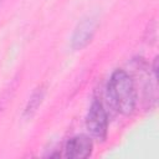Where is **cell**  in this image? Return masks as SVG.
<instances>
[{
    "label": "cell",
    "mask_w": 159,
    "mask_h": 159,
    "mask_svg": "<svg viewBox=\"0 0 159 159\" xmlns=\"http://www.w3.org/2000/svg\"><path fill=\"white\" fill-rule=\"evenodd\" d=\"M111 101L117 111L128 116L133 113L137 102V93L129 75L122 70H117L108 84Z\"/></svg>",
    "instance_id": "1"
},
{
    "label": "cell",
    "mask_w": 159,
    "mask_h": 159,
    "mask_svg": "<svg viewBox=\"0 0 159 159\" xmlns=\"http://www.w3.org/2000/svg\"><path fill=\"white\" fill-rule=\"evenodd\" d=\"M86 125H87V130L94 139L104 140L107 135L108 117H107L106 109L103 108L102 103L98 99H96L89 108Z\"/></svg>",
    "instance_id": "2"
},
{
    "label": "cell",
    "mask_w": 159,
    "mask_h": 159,
    "mask_svg": "<svg viewBox=\"0 0 159 159\" xmlns=\"http://www.w3.org/2000/svg\"><path fill=\"white\" fill-rule=\"evenodd\" d=\"M96 27H97V24L93 19H84L83 21H81L78 24V26L76 27L73 36H72L73 48L81 50V48L86 47L89 43V41L92 40Z\"/></svg>",
    "instance_id": "3"
},
{
    "label": "cell",
    "mask_w": 159,
    "mask_h": 159,
    "mask_svg": "<svg viewBox=\"0 0 159 159\" xmlns=\"http://www.w3.org/2000/svg\"><path fill=\"white\" fill-rule=\"evenodd\" d=\"M92 142L86 135H77L70 139L66 147V157L72 159H84L91 155Z\"/></svg>",
    "instance_id": "4"
},
{
    "label": "cell",
    "mask_w": 159,
    "mask_h": 159,
    "mask_svg": "<svg viewBox=\"0 0 159 159\" xmlns=\"http://www.w3.org/2000/svg\"><path fill=\"white\" fill-rule=\"evenodd\" d=\"M43 96H45V87L41 86V87L37 88L36 92L32 94V97L30 98V101H29V103H27V106H26V108H25V116H26V117H31V116L36 112V109L39 108V106H40L41 102H42Z\"/></svg>",
    "instance_id": "5"
}]
</instances>
